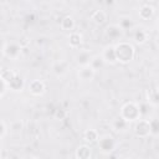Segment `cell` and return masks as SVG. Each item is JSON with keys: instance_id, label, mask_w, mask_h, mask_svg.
Masks as SVG:
<instances>
[{"instance_id": "cell-15", "label": "cell", "mask_w": 159, "mask_h": 159, "mask_svg": "<svg viewBox=\"0 0 159 159\" xmlns=\"http://www.w3.org/2000/svg\"><path fill=\"white\" fill-rule=\"evenodd\" d=\"M91 20L96 25H103L107 21V12L104 10H96V11L92 12Z\"/></svg>"}, {"instance_id": "cell-25", "label": "cell", "mask_w": 159, "mask_h": 159, "mask_svg": "<svg viewBox=\"0 0 159 159\" xmlns=\"http://www.w3.org/2000/svg\"><path fill=\"white\" fill-rule=\"evenodd\" d=\"M0 84H1V87H0V97L4 98L6 92L10 91V87H9V83L5 80H2V78H0Z\"/></svg>"}, {"instance_id": "cell-17", "label": "cell", "mask_w": 159, "mask_h": 159, "mask_svg": "<svg viewBox=\"0 0 159 159\" xmlns=\"http://www.w3.org/2000/svg\"><path fill=\"white\" fill-rule=\"evenodd\" d=\"M133 40L138 43V45H143L147 40H148V34L144 29H135L133 32Z\"/></svg>"}, {"instance_id": "cell-13", "label": "cell", "mask_w": 159, "mask_h": 159, "mask_svg": "<svg viewBox=\"0 0 159 159\" xmlns=\"http://www.w3.org/2000/svg\"><path fill=\"white\" fill-rule=\"evenodd\" d=\"M138 15L142 20H149L154 16V7L149 4H144L139 10H138Z\"/></svg>"}, {"instance_id": "cell-7", "label": "cell", "mask_w": 159, "mask_h": 159, "mask_svg": "<svg viewBox=\"0 0 159 159\" xmlns=\"http://www.w3.org/2000/svg\"><path fill=\"white\" fill-rule=\"evenodd\" d=\"M96 75V71L93 70V67L91 65H87V66H81L78 72H77V77L78 80L83 81V82H88V81H92L93 77Z\"/></svg>"}, {"instance_id": "cell-22", "label": "cell", "mask_w": 159, "mask_h": 159, "mask_svg": "<svg viewBox=\"0 0 159 159\" xmlns=\"http://www.w3.org/2000/svg\"><path fill=\"white\" fill-rule=\"evenodd\" d=\"M127 122L124 120V119H122L120 117L119 118H117L114 122H113V128L116 129V130H123L125 127H127Z\"/></svg>"}, {"instance_id": "cell-16", "label": "cell", "mask_w": 159, "mask_h": 159, "mask_svg": "<svg viewBox=\"0 0 159 159\" xmlns=\"http://www.w3.org/2000/svg\"><path fill=\"white\" fill-rule=\"evenodd\" d=\"M82 43V35L77 31H72L68 36V45L72 48H78Z\"/></svg>"}, {"instance_id": "cell-29", "label": "cell", "mask_w": 159, "mask_h": 159, "mask_svg": "<svg viewBox=\"0 0 159 159\" xmlns=\"http://www.w3.org/2000/svg\"><path fill=\"white\" fill-rule=\"evenodd\" d=\"M29 43H30V40H27V37H25V36H24V37H21V40L19 41V45H20L22 48H24V47H26Z\"/></svg>"}, {"instance_id": "cell-24", "label": "cell", "mask_w": 159, "mask_h": 159, "mask_svg": "<svg viewBox=\"0 0 159 159\" xmlns=\"http://www.w3.org/2000/svg\"><path fill=\"white\" fill-rule=\"evenodd\" d=\"M118 25H119V26L123 29V31H124V30H127V29H130L132 25H133V22H132V20H130L129 17H122Z\"/></svg>"}, {"instance_id": "cell-23", "label": "cell", "mask_w": 159, "mask_h": 159, "mask_svg": "<svg viewBox=\"0 0 159 159\" xmlns=\"http://www.w3.org/2000/svg\"><path fill=\"white\" fill-rule=\"evenodd\" d=\"M15 75V72L14 71H11V70H6V68H2L1 70V75H0V78H2V80H5L7 83L10 82V80L12 78V76Z\"/></svg>"}, {"instance_id": "cell-20", "label": "cell", "mask_w": 159, "mask_h": 159, "mask_svg": "<svg viewBox=\"0 0 159 159\" xmlns=\"http://www.w3.org/2000/svg\"><path fill=\"white\" fill-rule=\"evenodd\" d=\"M147 101H148L149 104L159 106V91L149 89L148 93H147Z\"/></svg>"}, {"instance_id": "cell-9", "label": "cell", "mask_w": 159, "mask_h": 159, "mask_svg": "<svg viewBox=\"0 0 159 159\" xmlns=\"http://www.w3.org/2000/svg\"><path fill=\"white\" fill-rule=\"evenodd\" d=\"M102 58H103L104 63H108V65H116V63H118L114 46L109 45V46L104 47V50L102 52Z\"/></svg>"}, {"instance_id": "cell-8", "label": "cell", "mask_w": 159, "mask_h": 159, "mask_svg": "<svg viewBox=\"0 0 159 159\" xmlns=\"http://www.w3.org/2000/svg\"><path fill=\"white\" fill-rule=\"evenodd\" d=\"M104 35H106L109 40H118V39H120L122 35H123V29H122L118 24H112V25H109V26L106 27Z\"/></svg>"}, {"instance_id": "cell-28", "label": "cell", "mask_w": 159, "mask_h": 159, "mask_svg": "<svg viewBox=\"0 0 159 159\" xmlns=\"http://www.w3.org/2000/svg\"><path fill=\"white\" fill-rule=\"evenodd\" d=\"M6 133H7L6 122H5L4 119H1V135H0V138H1V139H4V138H5V135H6Z\"/></svg>"}, {"instance_id": "cell-11", "label": "cell", "mask_w": 159, "mask_h": 159, "mask_svg": "<svg viewBox=\"0 0 159 159\" xmlns=\"http://www.w3.org/2000/svg\"><path fill=\"white\" fill-rule=\"evenodd\" d=\"M76 159H91L92 158V149L87 144H81L77 147L75 152Z\"/></svg>"}, {"instance_id": "cell-30", "label": "cell", "mask_w": 159, "mask_h": 159, "mask_svg": "<svg viewBox=\"0 0 159 159\" xmlns=\"http://www.w3.org/2000/svg\"><path fill=\"white\" fill-rule=\"evenodd\" d=\"M30 159H41V158H40V157H31Z\"/></svg>"}, {"instance_id": "cell-21", "label": "cell", "mask_w": 159, "mask_h": 159, "mask_svg": "<svg viewBox=\"0 0 159 159\" xmlns=\"http://www.w3.org/2000/svg\"><path fill=\"white\" fill-rule=\"evenodd\" d=\"M89 65L93 67L94 71L99 70V68L104 65V61H103V58H102V55H96V56H93L92 60H91V63H89Z\"/></svg>"}, {"instance_id": "cell-19", "label": "cell", "mask_w": 159, "mask_h": 159, "mask_svg": "<svg viewBox=\"0 0 159 159\" xmlns=\"http://www.w3.org/2000/svg\"><path fill=\"white\" fill-rule=\"evenodd\" d=\"M83 139H84L87 143H94V142H97V140L99 139L98 132H97L96 129H93V128H89V129H87V130L83 133Z\"/></svg>"}, {"instance_id": "cell-1", "label": "cell", "mask_w": 159, "mask_h": 159, "mask_svg": "<svg viewBox=\"0 0 159 159\" xmlns=\"http://www.w3.org/2000/svg\"><path fill=\"white\" fill-rule=\"evenodd\" d=\"M114 50H116L117 61L119 63H123V65H127V63L132 62L134 56H135L134 46L130 42H127V41H119L118 43H116Z\"/></svg>"}, {"instance_id": "cell-31", "label": "cell", "mask_w": 159, "mask_h": 159, "mask_svg": "<svg viewBox=\"0 0 159 159\" xmlns=\"http://www.w3.org/2000/svg\"><path fill=\"white\" fill-rule=\"evenodd\" d=\"M157 26H158V30H159V17H158V21H157Z\"/></svg>"}, {"instance_id": "cell-5", "label": "cell", "mask_w": 159, "mask_h": 159, "mask_svg": "<svg viewBox=\"0 0 159 159\" xmlns=\"http://www.w3.org/2000/svg\"><path fill=\"white\" fill-rule=\"evenodd\" d=\"M98 148L103 154H109L116 148V140L111 135H104L98 139Z\"/></svg>"}, {"instance_id": "cell-12", "label": "cell", "mask_w": 159, "mask_h": 159, "mask_svg": "<svg viewBox=\"0 0 159 159\" xmlns=\"http://www.w3.org/2000/svg\"><path fill=\"white\" fill-rule=\"evenodd\" d=\"M68 70V62L67 61H63V60H60L57 62H55L52 65V72L57 76V77H61L63 75H66Z\"/></svg>"}, {"instance_id": "cell-2", "label": "cell", "mask_w": 159, "mask_h": 159, "mask_svg": "<svg viewBox=\"0 0 159 159\" xmlns=\"http://www.w3.org/2000/svg\"><path fill=\"white\" fill-rule=\"evenodd\" d=\"M119 117L124 119L127 123L130 122H137L138 119L142 118V112H140V104L135 102H127L122 106L119 111Z\"/></svg>"}, {"instance_id": "cell-4", "label": "cell", "mask_w": 159, "mask_h": 159, "mask_svg": "<svg viewBox=\"0 0 159 159\" xmlns=\"http://www.w3.org/2000/svg\"><path fill=\"white\" fill-rule=\"evenodd\" d=\"M21 50L22 47L16 42H6V41L2 42V48H1L2 55L10 60H17L21 55Z\"/></svg>"}, {"instance_id": "cell-14", "label": "cell", "mask_w": 159, "mask_h": 159, "mask_svg": "<svg viewBox=\"0 0 159 159\" xmlns=\"http://www.w3.org/2000/svg\"><path fill=\"white\" fill-rule=\"evenodd\" d=\"M60 26H61V29H62L63 31H71V32H72V30H73L75 26H76L75 19H73L71 15H65V16L61 19V21H60Z\"/></svg>"}, {"instance_id": "cell-6", "label": "cell", "mask_w": 159, "mask_h": 159, "mask_svg": "<svg viewBox=\"0 0 159 159\" xmlns=\"http://www.w3.org/2000/svg\"><path fill=\"white\" fill-rule=\"evenodd\" d=\"M27 89H29V92H30L32 96L39 97V96H42V94L45 93V91H46V84H45V82L41 81V80H32V81L29 83Z\"/></svg>"}, {"instance_id": "cell-3", "label": "cell", "mask_w": 159, "mask_h": 159, "mask_svg": "<svg viewBox=\"0 0 159 159\" xmlns=\"http://www.w3.org/2000/svg\"><path fill=\"white\" fill-rule=\"evenodd\" d=\"M134 134L135 137L140 138V139H145L152 134V128H150V120L145 119V118H140L134 123L133 127Z\"/></svg>"}, {"instance_id": "cell-18", "label": "cell", "mask_w": 159, "mask_h": 159, "mask_svg": "<svg viewBox=\"0 0 159 159\" xmlns=\"http://www.w3.org/2000/svg\"><path fill=\"white\" fill-rule=\"evenodd\" d=\"M77 62L81 65V66H87L91 63V60H92V56L88 51H80V53L77 55Z\"/></svg>"}, {"instance_id": "cell-10", "label": "cell", "mask_w": 159, "mask_h": 159, "mask_svg": "<svg viewBox=\"0 0 159 159\" xmlns=\"http://www.w3.org/2000/svg\"><path fill=\"white\" fill-rule=\"evenodd\" d=\"M24 86H25L24 77L15 72V75L12 76V78H11L10 82H9V87H10V89L14 91V92H21V91L24 89Z\"/></svg>"}, {"instance_id": "cell-26", "label": "cell", "mask_w": 159, "mask_h": 159, "mask_svg": "<svg viewBox=\"0 0 159 159\" xmlns=\"http://www.w3.org/2000/svg\"><path fill=\"white\" fill-rule=\"evenodd\" d=\"M150 120V128H152V134H159V119H149Z\"/></svg>"}, {"instance_id": "cell-27", "label": "cell", "mask_w": 159, "mask_h": 159, "mask_svg": "<svg viewBox=\"0 0 159 159\" xmlns=\"http://www.w3.org/2000/svg\"><path fill=\"white\" fill-rule=\"evenodd\" d=\"M55 117H56L57 119H63V118L66 117V112H65V109H62V108H57V109L55 111Z\"/></svg>"}]
</instances>
